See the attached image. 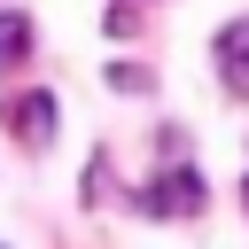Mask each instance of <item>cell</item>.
<instances>
[{
  "mask_svg": "<svg viewBox=\"0 0 249 249\" xmlns=\"http://www.w3.org/2000/svg\"><path fill=\"white\" fill-rule=\"evenodd\" d=\"M210 62H218L226 93H233V101H249V16L218 23V39H210Z\"/></svg>",
  "mask_w": 249,
  "mask_h": 249,
  "instance_id": "cell-2",
  "label": "cell"
},
{
  "mask_svg": "<svg viewBox=\"0 0 249 249\" xmlns=\"http://www.w3.org/2000/svg\"><path fill=\"white\" fill-rule=\"evenodd\" d=\"M23 54H31V16L8 8V16H0V70H16Z\"/></svg>",
  "mask_w": 249,
  "mask_h": 249,
  "instance_id": "cell-4",
  "label": "cell"
},
{
  "mask_svg": "<svg viewBox=\"0 0 249 249\" xmlns=\"http://www.w3.org/2000/svg\"><path fill=\"white\" fill-rule=\"evenodd\" d=\"M241 202H249V179H241Z\"/></svg>",
  "mask_w": 249,
  "mask_h": 249,
  "instance_id": "cell-7",
  "label": "cell"
},
{
  "mask_svg": "<svg viewBox=\"0 0 249 249\" xmlns=\"http://www.w3.org/2000/svg\"><path fill=\"white\" fill-rule=\"evenodd\" d=\"M109 86H117V93H148L156 70H140V62H109Z\"/></svg>",
  "mask_w": 249,
  "mask_h": 249,
  "instance_id": "cell-5",
  "label": "cell"
},
{
  "mask_svg": "<svg viewBox=\"0 0 249 249\" xmlns=\"http://www.w3.org/2000/svg\"><path fill=\"white\" fill-rule=\"evenodd\" d=\"M202 202H210V187H202L195 163H163V171H148L140 195H132V210H148V218H195Z\"/></svg>",
  "mask_w": 249,
  "mask_h": 249,
  "instance_id": "cell-1",
  "label": "cell"
},
{
  "mask_svg": "<svg viewBox=\"0 0 249 249\" xmlns=\"http://www.w3.org/2000/svg\"><path fill=\"white\" fill-rule=\"evenodd\" d=\"M117 8H148V0H117Z\"/></svg>",
  "mask_w": 249,
  "mask_h": 249,
  "instance_id": "cell-6",
  "label": "cell"
},
{
  "mask_svg": "<svg viewBox=\"0 0 249 249\" xmlns=\"http://www.w3.org/2000/svg\"><path fill=\"white\" fill-rule=\"evenodd\" d=\"M8 132L39 156V148H54V93H16L8 101Z\"/></svg>",
  "mask_w": 249,
  "mask_h": 249,
  "instance_id": "cell-3",
  "label": "cell"
}]
</instances>
